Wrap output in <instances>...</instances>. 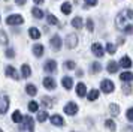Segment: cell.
<instances>
[{
    "mask_svg": "<svg viewBox=\"0 0 133 132\" xmlns=\"http://www.w3.org/2000/svg\"><path fill=\"white\" fill-rule=\"evenodd\" d=\"M115 24L121 32H124L127 35L133 33V11H130V9L121 11L115 17Z\"/></svg>",
    "mask_w": 133,
    "mask_h": 132,
    "instance_id": "cell-1",
    "label": "cell"
},
{
    "mask_svg": "<svg viewBox=\"0 0 133 132\" xmlns=\"http://www.w3.org/2000/svg\"><path fill=\"white\" fill-rule=\"evenodd\" d=\"M21 123H23V125L19 126L21 129H27L29 132H33V131H35V120L31 119L30 116H25Z\"/></svg>",
    "mask_w": 133,
    "mask_h": 132,
    "instance_id": "cell-2",
    "label": "cell"
},
{
    "mask_svg": "<svg viewBox=\"0 0 133 132\" xmlns=\"http://www.w3.org/2000/svg\"><path fill=\"white\" fill-rule=\"evenodd\" d=\"M9 108V96L0 93V114H5Z\"/></svg>",
    "mask_w": 133,
    "mask_h": 132,
    "instance_id": "cell-3",
    "label": "cell"
},
{
    "mask_svg": "<svg viewBox=\"0 0 133 132\" xmlns=\"http://www.w3.org/2000/svg\"><path fill=\"white\" fill-rule=\"evenodd\" d=\"M78 45V35H75V33H70V35L66 36V47L69 50H73V48H76Z\"/></svg>",
    "mask_w": 133,
    "mask_h": 132,
    "instance_id": "cell-4",
    "label": "cell"
},
{
    "mask_svg": "<svg viewBox=\"0 0 133 132\" xmlns=\"http://www.w3.org/2000/svg\"><path fill=\"white\" fill-rule=\"evenodd\" d=\"M100 89H102L103 93H112L115 89V86L111 80H103L102 83H100Z\"/></svg>",
    "mask_w": 133,
    "mask_h": 132,
    "instance_id": "cell-5",
    "label": "cell"
},
{
    "mask_svg": "<svg viewBox=\"0 0 133 132\" xmlns=\"http://www.w3.org/2000/svg\"><path fill=\"white\" fill-rule=\"evenodd\" d=\"M6 23L9 26H19V24L24 23V18L21 17V15H9L6 18Z\"/></svg>",
    "mask_w": 133,
    "mask_h": 132,
    "instance_id": "cell-6",
    "label": "cell"
},
{
    "mask_svg": "<svg viewBox=\"0 0 133 132\" xmlns=\"http://www.w3.org/2000/svg\"><path fill=\"white\" fill-rule=\"evenodd\" d=\"M64 113L67 116H75V114L78 113V105L75 102H67L66 105H64Z\"/></svg>",
    "mask_w": 133,
    "mask_h": 132,
    "instance_id": "cell-7",
    "label": "cell"
},
{
    "mask_svg": "<svg viewBox=\"0 0 133 132\" xmlns=\"http://www.w3.org/2000/svg\"><path fill=\"white\" fill-rule=\"evenodd\" d=\"M61 44H63V42H61V38L58 35H55V36L51 38V47H52V50L58 51V50L61 48Z\"/></svg>",
    "mask_w": 133,
    "mask_h": 132,
    "instance_id": "cell-8",
    "label": "cell"
},
{
    "mask_svg": "<svg viewBox=\"0 0 133 132\" xmlns=\"http://www.w3.org/2000/svg\"><path fill=\"white\" fill-rule=\"evenodd\" d=\"M55 80L54 78H51V77H45L43 78V87L45 89H48V90H54L55 89Z\"/></svg>",
    "mask_w": 133,
    "mask_h": 132,
    "instance_id": "cell-9",
    "label": "cell"
},
{
    "mask_svg": "<svg viewBox=\"0 0 133 132\" xmlns=\"http://www.w3.org/2000/svg\"><path fill=\"white\" fill-rule=\"evenodd\" d=\"M91 50H93V53H94V56H97V57H103V54H105V50H103V47L99 44V42H96V44H93V47H91Z\"/></svg>",
    "mask_w": 133,
    "mask_h": 132,
    "instance_id": "cell-10",
    "label": "cell"
},
{
    "mask_svg": "<svg viewBox=\"0 0 133 132\" xmlns=\"http://www.w3.org/2000/svg\"><path fill=\"white\" fill-rule=\"evenodd\" d=\"M6 75L11 77V78H14V80H19L18 72H17V69H15L14 66H6Z\"/></svg>",
    "mask_w": 133,
    "mask_h": 132,
    "instance_id": "cell-11",
    "label": "cell"
},
{
    "mask_svg": "<svg viewBox=\"0 0 133 132\" xmlns=\"http://www.w3.org/2000/svg\"><path fill=\"white\" fill-rule=\"evenodd\" d=\"M76 95H78L79 98L87 96V87H85L84 83H78V86H76Z\"/></svg>",
    "mask_w": 133,
    "mask_h": 132,
    "instance_id": "cell-12",
    "label": "cell"
},
{
    "mask_svg": "<svg viewBox=\"0 0 133 132\" xmlns=\"http://www.w3.org/2000/svg\"><path fill=\"white\" fill-rule=\"evenodd\" d=\"M43 69L46 72H54L57 69V63H55V60H48L45 65H43Z\"/></svg>",
    "mask_w": 133,
    "mask_h": 132,
    "instance_id": "cell-13",
    "label": "cell"
},
{
    "mask_svg": "<svg viewBox=\"0 0 133 132\" xmlns=\"http://www.w3.org/2000/svg\"><path fill=\"white\" fill-rule=\"evenodd\" d=\"M51 123H52L54 126H63V125H64V120H63V117H61V116L54 114V116L51 117Z\"/></svg>",
    "mask_w": 133,
    "mask_h": 132,
    "instance_id": "cell-14",
    "label": "cell"
},
{
    "mask_svg": "<svg viewBox=\"0 0 133 132\" xmlns=\"http://www.w3.org/2000/svg\"><path fill=\"white\" fill-rule=\"evenodd\" d=\"M61 84H63V87L66 90H70L73 87V80L70 77H64L63 80H61Z\"/></svg>",
    "mask_w": 133,
    "mask_h": 132,
    "instance_id": "cell-15",
    "label": "cell"
},
{
    "mask_svg": "<svg viewBox=\"0 0 133 132\" xmlns=\"http://www.w3.org/2000/svg\"><path fill=\"white\" fill-rule=\"evenodd\" d=\"M118 63H117V62H114V60H111V62H109L108 63V66H106V69H108V72L109 74H115V72L118 71Z\"/></svg>",
    "mask_w": 133,
    "mask_h": 132,
    "instance_id": "cell-16",
    "label": "cell"
},
{
    "mask_svg": "<svg viewBox=\"0 0 133 132\" xmlns=\"http://www.w3.org/2000/svg\"><path fill=\"white\" fill-rule=\"evenodd\" d=\"M120 66H121V68H126V69L132 68V60H130V57L124 56V57H123V59L120 60Z\"/></svg>",
    "mask_w": 133,
    "mask_h": 132,
    "instance_id": "cell-17",
    "label": "cell"
},
{
    "mask_svg": "<svg viewBox=\"0 0 133 132\" xmlns=\"http://www.w3.org/2000/svg\"><path fill=\"white\" fill-rule=\"evenodd\" d=\"M120 80L121 81H123V83H129V81H132L133 80V74L132 72H123V74H121L120 75Z\"/></svg>",
    "mask_w": 133,
    "mask_h": 132,
    "instance_id": "cell-18",
    "label": "cell"
},
{
    "mask_svg": "<svg viewBox=\"0 0 133 132\" xmlns=\"http://www.w3.org/2000/svg\"><path fill=\"white\" fill-rule=\"evenodd\" d=\"M21 75H23V78H29L31 75V69L29 65H23L21 66Z\"/></svg>",
    "mask_w": 133,
    "mask_h": 132,
    "instance_id": "cell-19",
    "label": "cell"
},
{
    "mask_svg": "<svg viewBox=\"0 0 133 132\" xmlns=\"http://www.w3.org/2000/svg\"><path fill=\"white\" fill-rule=\"evenodd\" d=\"M33 54H35L36 57H42V54H43V45H41V44L35 45V47H33Z\"/></svg>",
    "mask_w": 133,
    "mask_h": 132,
    "instance_id": "cell-20",
    "label": "cell"
},
{
    "mask_svg": "<svg viewBox=\"0 0 133 132\" xmlns=\"http://www.w3.org/2000/svg\"><path fill=\"white\" fill-rule=\"evenodd\" d=\"M25 92H27V95L35 96L37 93V89H36V86H35V84H27V86H25Z\"/></svg>",
    "mask_w": 133,
    "mask_h": 132,
    "instance_id": "cell-21",
    "label": "cell"
},
{
    "mask_svg": "<svg viewBox=\"0 0 133 132\" xmlns=\"http://www.w3.org/2000/svg\"><path fill=\"white\" fill-rule=\"evenodd\" d=\"M109 113H111V116H118L120 114V107L117 105V104H111L109 105Z\"/></svg>",
    "mask_w": 133,
    "mask_h": 132,
    "instance_id": "cell-22",
    "label": "cell"
},
{
    "mask_svg": "<svg viewBox=\"0 0 133 132\" xmlns=\"http://www.w3.org/2000/svg\"><path fill=\"white\" fill-rule=\"evenodd\" d=\"M61 12H63L64 15H69V14L72 12V5H70L69 2H66V3H63V5H61Z\"/></svg>",
    "mask_w": 133,
    "mask_h": 132,
    "instance_id": "cell-23",
    "label": "cell"
},
{
    "mask_svg": "<svg viewBox=\"0 0 133 132\" xmlns=\"http://www.w3.org/2000/svg\"><path fill=\"white\" fill-rule=\"evenodd\" d=\"M29 35H30L31 39H39V38H41V32H39L36 27H31V29L29 30Z\"/></svg>",
    "mask_w": 133,
    "mask_h": 132,
    "instance_id": "cell-24",
    "label": "cell"
},
{
    "mask_svg": "<svg viewBox=\"0 0 133 132\" xmlns=\"http://www.w3.org/2000/svg\"><path fill=\"white\" fill-rule=\"evenodd\" d=\"M23 119H24V117H23V114L19 113L18 110H17V111H14V114H12V120L15 122V123H21V122H23Z\"/></svg>",
    "mask_w": 133,
    "mask_h": 132,
    "instance_id": "cell-25",
    "label": "cell"
},
{
    "mask_svg": "<svg viewBox=\"0 0 133 132\" xmlns=\"http://www.w3.org/2000/svg\"><path fill=\"white\" fill-rule=\"evenodd\" d=\"M87 98H88V101H91V102L96 101L97 98H99V90H97V89H93L90 93L87 95Z\"/></svg>",
    "mask_w": 133,
    "mask_h": 132,
    "instance_id": "cell-26",
    "label": "cell"
},
{
    "mask_svg": "<svg viewBox=\"0 0 133 132\" xmlns=\"http://www.w3.org/2000/svg\"><path fill=\"white\" fill-rule=\"evenodd\" d=\"M41 104H42L45 108H51V107H52V99H51V98H48V96H43Z\"/></svg>",
    "mask_w": 133,
    "mask_h": 132,
    "instance_id": "cell-27",
    "label": "cell"
},
{
    "mask_svg": "<svg viewBox=\"0 0 133 132\" xmlns=\"http://www.w3.org/2000/svg\"><path fill=\"white\" fill-rule=\"evenodd\" d=\"M31 14H33V17L37 18V20H41V18H43V12L39 9V8H33L31 9Z\"/></svg>",
    "mask_w": 133,
    "mask_h": 132,
    "instance_id": "cell-28",
    "label": "cell"
},
{
    "mask_svg": "<svg viewBox=\"0 0 133 132\" xmlns=\"http://www.w3.org/2000/svg\"><path fill=\"white\" fill-rule=\"evenodd\" d=\"M46 21H48V24H51V26H57V24H58V20H57L52 14H48V15H46Z\"/></svg>",
    "mask_w": 133,
    "mask_h": 132,
    "instance_id": "cell-29",
    "label": "cell"
},
{
    "mask_svg": "<svg viewBox=\"0 0 133 132\" xmlns=\"http://www.w3.org/2000/svg\"><path fill=\"white\" fill-rule=\"evenodd\" d=\"M72 26L75 27V29H81V27H82V18H79V17L73 18L72 20Z\"/></svg>",
    "mask_w": 133,
    "mask_h": 132,
    "instance_id": "cell-30",
    "label": "cell"
},
{
    "mask_svg": "<svg viewBox=\"0 0 133 132\" xmlns=\"http://www.w3.org/2000/svg\"><path fill=\"white\" fill-rule=\"evenodd\" d=\"M123 93H124V95H130V93H132V84H130V81L123 84Z\"/></svg>",
    "mask_w": 133,
    "mask_h": 132,
    "instance_id": "cell-31",
    "label": "cell"
},
{
    "mask_svg": "<svg viewBox=\"0 0 133 132\" xmlns=\"http://www.w3.org/2000/svg\"><path fill=\"white\" fill-rule=\"evenodd\" d=\"M46 119H48V113H46V111H39V113H37V122L42 123V122H45Z\"/></svg>",
    "mask_w": 133,
    "mask_h": 132,
    "instance_id": "cell-32",
    "label": "cell"
},
{
    "mask_svg": "<svg viewBox=\"0 0 133 132\" xmlns=\"http://www.w3.org/2000/svg\"><path fill=\"white\" fill-rule=\"evenodd\" d=\"M105 126L108 128L109 131H115V129H117V126H115V122H114V120H111V119H108L106 122H105Z\"/></svg>",
    "mask_w": 133,
    "mask_h": 132,
    "instance_id": "cell-33",
    "label": "cell"
},
{
    "mask_svg": "<svg viewBox=\"0 0 133 132\" xmlns=\"http://www.w3.org/2000/svg\"><path fill=\"white\" fill-rule=\"evenodd\" d=\"M100 71H102V66H100V63L94 62V63L91 65V72H93V74H99Z\"/></svg>",
    "mask_w": 133,
    "mask_h": 132,
    "instance_id": "cell-34",
    "label": "cell"
},
{
    "mask_svg": "<svg viewBox=\"0 0 133 132\" xmlns=\"http://www.w3.org/2000/svg\"><path fill=\"white\" fill-rule=\"evenodd\" d=\"M37 110H39V105H37V102L31 101L30 104H29V111H30V113H36Z\"/></svg>",
    "mask_w": 133,
    "mask_h": 132,
    "instance_id": "cell-35",
    "label": "cell"
},
{
    "mask_svg": "<svg viewBox=\"0 0 133 132\" xmlns=\"http://www.w3.org/2000/svg\"><path fill=\"white\" fill-rule=\"evenodd\" d=\"M8 41H9V39H8L6 33H5L3 30H0V44H2V45H6Z\"/></svg>",
    "mask_w": 133,
    "mask_h": 132,
    "instance_id": "cell-36",
    "label": "cell"
},
{
    "mask_svg": "<svg viewBox=\"0 0 133 132\" xmlns=\"http://www.w3.org/2000/svg\"><path fill=\"white\" fill-rule=\"evenodd\" d=\"M106 51H108L109 54H115L117 48H115V45H112V44H106Z\"/></svg>",
    "mask_w": 133,
    "mask_h": 132,
    "instance_id": "cell-37",
    "label": "cell"
},
{
    "mask_svg": "<svg viewBox=\"0 0 133 132\" xmlns=\"http://www.w3.org/2000/svg\"><path fill=\"white\" fill-rule=\"evenodd\" d=\"M87 29H88V32H93V30H94V23H93L91 18L87 20Z\"/></svg>",
    "mask_w": 133,
    "mask_h": 132,
    "instance_id": "cell-38",
    "label": "cell"
},
{
    "mask_svg": "<svg viewBox=\"0 0 133 132\" xmlns=\"http://www.w3.org/2000/svg\"><path fill=\"white\" fill-rule=\"evenodd\" d=\"M64 66H66V69H75V62H72V60H67L66 63H64Z\"/></svg>",
    "mask_w": 133,
    "mask_h": 132,
    "instance_id": "cell-39",
    "label": "cell"
},
{
    "mask_svg": "<svg viewBox=\"0 0 133 132\" xmlns=\"http://www.w3.org/2000/svg\"><path fill=\"white\" fill-rule=\"evenodd\" d=\"M127 120H129V122H133V107L132 108H129V110H127Z\"/></svg>",
    "mask_w": 133,
    "mask_h": 132,
    "instance_id": "cell-40",
    "label": "cell"
},
{
    "mask_svg": "<svg viewBox=\"0 0 133 132\" xmlns=\"http://www.w3.org/2000/svg\"><path fill=\"white\" fill-rule=\"evenodd\" d=\"M14 56H15V51H14L12 48H8L6 50V57H11V59H12Z\"/></svg>",
    "mask_w": 133,
    "mask_h": 132,
    "instance_id": "cell-41",
    "label": "cell"
},
{
    "mask_svg": "<svg viewBox=\"0 0 133 132\" xmlns=\"http://www.w3.org/2000/svg\"><path fill=\"white\" fill-rule=\"evenodd\" d=\"M85 3L88 6H96L97 5V0H85Z\"/></svg>",
    "mask_w": 133,
    "mask_h": 132,
    "instance_id": "cell-42",
    "label": "cell"
},
{
    "mask_svg": "<svg viewBox=\"0 0 133 132\" xmlns=\"http://www.w3.org/2000/svg\"><path fill=\"white\" fill-rule=\"evenodd\" d=\"M15 2H17V5L23 6V5H25V2H27V0H15Z\"/></svg>",
    "mask_w": 133,
    "mask_h": 132,
    "instance_id": "cell-43",
    "label": "cell"
},
{
    "mask_svg": "<svg viewBox=\"0 0 133 132\" xmlns=\"http://www.w3.org/2000/svg\"><path fill=\"white\" fill-rule=\"evenodd\" d=\"M33 2H35L36 5H41V3H43V0H33Z\"/></svg>",
    "mask_w": 133,
    "mask_h": 132,
    "instance_id": "cell-44",
    "label": "cell"
},
{
    "mask_svg": "<svg viewBox=\"0 0 133 132\" xmlns=\"http://www.w3.org/2000/svg\"><path fill=\"white\" fill-rule=\"evenodd\" d=\"M0 132H3V131H2V129H0Z\"/></svg>",
    "mask_w": 133,
    "mask_h": 132,
    "instance_id": "cell-45",
    "label": "cell"
}]
</instances>
